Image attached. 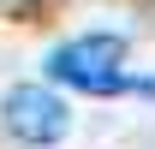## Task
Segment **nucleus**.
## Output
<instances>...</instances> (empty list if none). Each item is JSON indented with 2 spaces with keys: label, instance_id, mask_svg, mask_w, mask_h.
Returning a JSON list of instances; mask_svg holds the SVG:
<instances>
[{
  "label": "nucleus",
  "instance_id": "1",
  "mask_svg": "<svg viewBox=\"0 0 155 149\" xmlns=\"http://www.w3.org/2000/svg\"><path fill=\"white\" fill-rule=\"evenodd\" d=\"M48 78L66 90H84V95H119L137 84V78H125V36H114V30H90V36L60 42L48 54Z\"/></svg>",
  "mask_w": 155,
  "mask_h": 149
},
{
  "label": "nucleus",
  "instance_id": "2",
  "mask_svg": "<svg viewBox=\"0 0 155 149\" xmlns=\"http://www.w3.org/2000/svg\"><path fill=\"white\" fill-rule=\"evenodd\" d=\"M0 119L30 149H48V143H60V137L72 131V108H66L48 84H12L6 101H0Z\"/></svg>",
  "mask_w": 155,
  "mask_h": 149
}]
</instances>
